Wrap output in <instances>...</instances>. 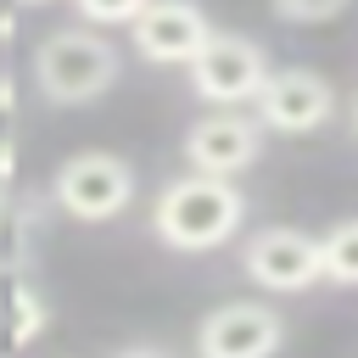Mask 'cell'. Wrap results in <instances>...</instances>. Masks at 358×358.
I'll return each mask as SVG.
<instances>
[{
  "instance_id": "7a4b0ae2",
  "label": "cell",
  "mask_w": 358,
  "mask_h": 358,
  "mask_svg": "<svg viewBox=\"0 0 358 358\" xmlns=\"http://www.w3.org/2000/svg\"><path fill=\"white\" fill-rule=\"evenodd\" d=\"M117 73H123L117 45L101 28H84V22L50 28L34 50V84L50 106H90L117 84Z\"/></svg>"
},
{
  "instance_id": "3957f363",
  "label": "cell",
  "mask_w": 358,
  "mask_h": 358,
  "mask_svg": "<svg viewBox=\"0 0 358 358\" xmlns=\"http://www.w3.org/2000/svg\"><path fill=\"white\" fill-rule=\"evenodd\" d=\"M185 73H190V90H196L213 112H241L246 101H257L263 78H268L274 67H268V50H263L252 34L213 28V39L201 45V56H196Z\"/></svg>"
},
{
  "instance_id": "8992f818",
  "label": "cell",
  "mask_w": 358,
  "mask_h": 358,
  "mask_svg": "<svg viewBox=\"0 0 358 358\" xmlns=\"http://www.w3.org/2000/svg\"><path fill=\"white\" fill-rule=\"evenodd\" d=\"M285 347V313L274 302H218L196 324V358H274Z\"/></svg>"
},
{
  "instance_id": "e0dca14e",
  "label": "cell",
  "mask_w": 358,
  "mask_h": 358,
  "mask_svg": "<svg viewBox=\"0 0 358 358\" xmlns=\"http://www.w3.org/2000/svg\"><path fill=\"white\" fill-rule=\"evenodd\" d=\"M17 6H50V0H17Z\"/></svg>"
},
{
  "instance_id": "30bf717a",
  "label": "cell",
  "mask_w": 358,
  "mask_h": 358,
  "mask_svg": "<svg viewBox=\"0 0 358 358\" xmlns=\"http://www.w3.org/2000/svg\"><path fill=\"white\" fill-rule=\"evenodd\" d=\"M39 302L17 285V280H6V268H0V352L6 347H17V341H28L34 330H39Z\"/></svg>"
},
{
  "instance_id": "5bb4252c",
  "label": "cell",
  "mask_w": 358,
  "mask_h": 358,
  "mask_svg": "<svg viewBox=\"0 0 358 358\" xmlns=\"http://www.w3.org/2000/svg\"><path fill=\"white\" fill-rule=\"evenodd\" d=\"M11 168H17V90L0 73V185L11 179Z\"/></svg>"
},
{
  "instance_id": "9a60e30c",
  "label": "cell",
  "mask_w": 358,
  "mask_h": 358,
  "mask_svg": "<svg viewBox=\"0 0 358 358\" xmlns=\"http://www.w3.org/2000/svg\"><path fill=\"white\" fill-rule=\"evenodd\" d=\"M17 34V0H0V39Z\"/></svg>"
},
{
  "instance_id": "2e32d148",
  "label": "cell",
  "mask_w": 358,
  "mask_h": 358,
  "mask_svg": "<svg viewBox=\"0 0 358 358\" xmlns=\"http://www.w3.org/2000/svg\"><path fill=\"white\" fill-rule=\"evenodd\" d=\"M117 358H168V352H162V347H123Z\"/></svg>"
},
{
  "instance_id": "5b68a950",
  "label": "cell",
  "mask_w": 358,
  "mask_h": 358,
  "mask_svg": "<svg viewBox=\"0 0 358 358\" xmlns=\"http://www.w3.org/2000/svg\"><path fill=\"white\" fill-rule=\"evenodd\" d=\"M241 268L257 291L268 296H296V291H313L324 280V263H319V241L308 229H291V224H263L257 235H246L241 246Z\"/></svg>"
},
{
  "instance_id": "d6986e66",
  "label": "cell",
  "mask_w": 358,
  "mask_h": 358,
  "mask_svg": "<svg viewBox=\"0 0 358 358\" xmlns=\"http://www.w3.org/2000/svg\"><path fill=\"white\" fill-rule=\"evenodd\" d=\"M352 129H358V101H352Z\"/></svg>"
},
{
  "instance_id": "4fadbf2b",
  "label": "cell",
  "mask_w": 358,
  "mask_h": 358,
  "mask_svg": "<svg viewBox=\"0 0 358 358\" xmlns=\"http://www.w3.org/2000/svg\"><path fill=\"white\" fill-rule=\"evenodd\" d=\"M73 6H78V22L84 28H134V17L151 0H73Z\"/></svg>"
},
{
  "instance_id": "7c38bea8",
  "label": "cell",
  "mask_w": 358,
  "mask_h": 358,
  "mask_svg": "<svg viewBox=\"0 0 358 358\" xmlns=\"http://www.w3.org/2000/svg\"><path fill=\"white\" fill-rule=\"evenodd\" d=\"M352 0H268V11L291 28H319V22H336Z\"/></svg>"
},
{
  "instance_id": "ac0fdd59",
  "label": "cell",
  "mask_w": 358,
  "mask_h": 358,
  "mask_svg": "<svg viewBox=\"0 0 358 358\" xmlns=\"http://www.w3.org/2000/svg\"><path fill=\"white\" fill-rule=\"evenodd\" d=\"M0 218H6V185H0Z\"/></svg>"
},
{
  "instance_id": "9c48e42d",
  "label": "cell",
  "mask_w": 358,
  "mask_h": 358,
  "mask_svg": "<svg viewBox=\"0 0 358 358\" xmlns=\"http://www.w3.org/2000/svg\"><path fill=\"white\" fill-rule=\"evenodd\" d=\"M207 39H213V22L196 0H151L134 17V50L157 67H190Z\"/></svg>"
},
{
  "instance_id": "52a82bcc",
  "label": "cell",
  "mask_w": 358,
  "mask_h": 358,
  "mask_svg": "<svg viewBox=\"0 0 358 358\" xmlns=\"http://www.w3.org/2000/svg\"><path fill=\"white\" fill-rule=\"evenodd\" d=\"M252 106H257L252 117L263 123V134H313V129L330 123L336 90H330V78L313 73V67H274V73L263 78V90H257Z\"/></svg>"
},
{
  "instance_id": "8fae6325",
  "label": "cell",
  "mask_w": 358,
  "mask_h": 358,
  "mask_svg": "<svg viewBox=\"0 0 358 358\" xmlns=\"http://www.w3.org/2000/svg\"><path fill=\"white\" fill-rule=\"evenodd\" d=\"M319 263H324L330 285H358V218H347L330 235H319Z\"/></svg>"
},
{
  "instance_id": "277c9868",
  "label": "cell",
  "mask_w": 358,
  "mask_h": 358,
  "mask_svg": "<svg viewBox=\"0 0 358 358\" xmlns=\"http://www.w3.org/2000/svg\"><path fill=\"white\" fill-rule=\"evenodd\" d=\"M50 196L67 218L78 224H106L123 218L134 201V168L117 151H73L56 173H50Z\"/></svg>"
},
{
  "instance_id": "ba28073f",
  "label": "cell",
  "mask_w": 358,
  "mask_h": 358,
  "mask_svg": "<svg viewBox=\"0 0 358 358\" xmlns=\"http://www.w3.org/2000/svg\"><path fill=\"white\" fill-rule=\"evenodd\" d=\"M263 157V123L252 112H201L185 129V168L207 179H235Z\"/></svg>"
},
{
  "instance_id": "6da1fadb",
  "label": "cell",
  "mask_w": 358,
  "mask_h": 358,
  "mask_svg": "<svg viewBox=\"0 0 358 358\" xmlns=\"http://www.w3.org/2000/svg\"><path fill=\"white\" fill-rule=\"evenodd\" d=\"M246 218V196L235 179H207V173H179L157 190L151 201V235L168 252H218L235 241Z\"/></svg>"
}]
</instances>
